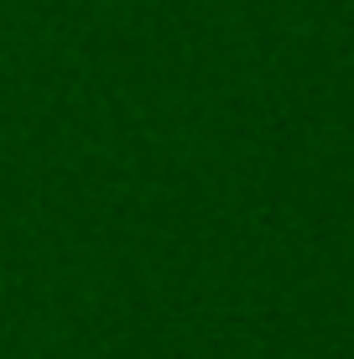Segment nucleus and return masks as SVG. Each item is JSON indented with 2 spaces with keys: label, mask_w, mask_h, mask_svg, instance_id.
Returning <instances> with one entry per match:
<instances>
[]
</instances>
